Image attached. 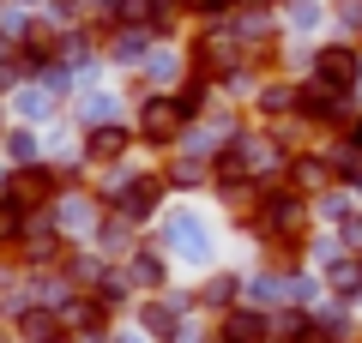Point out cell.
Returning a JSON list of instances; mask_svg holds the SVG:
<instances>
[{
	"mask_svg": "<svg viewBox=\"0 0 362 343\" xmlns=\"http://www.w3.org/2000/svg\"><path fill=\"white\" fill-rule=\"evenodd\" d=\"M290 30H314L320 25V6H314V0H290V18H284Z\"/></svg>",
	"mask_w": 362,
	"mask_h": 343,
	"instance_id": "obj_10",
	"label": "cell"
},
{
	"mask_svg": "<svg viewBox=\"0 0 362 343\" xmlns=\"http://www.w3.org/2000/svg\"><path fill=\"white\" fill-rule=\"evenodd\" d=\"M54 193H61V181H54V169H42V163L13 169V181H6V199H13L25 217H30V211H49Z\"/></svg>",
	"mask_w": 362,
	"mask_h": 343,
	"instance_id": "obj_5",
	"label": "cell"
},
{
	"mask_svg": "<svg viewBox=\"0 0 362 343\" xmlns=\"http://www.w3.org/2000/svg\"><path fill=\"white\" fill-rule=\"evenodd\" d=\"M211 343H235V337H218V331H211Z\"/></svg>",
	"mask_w": 362,
	"mask_h": 343,
	"instance_id": "obj_11",
	"label": "cell"
},
{
	"mask_svg": "<svg viewBox=\"0 0 362 343\" xmlns=\"http://www.w3.org/2000/svg\"><path fill=\"white\" fill-rule=\"evenodd\" d=\"M13 325L25 343H66L73 337V325H66L61 307H30V301H13Z\"/></svg>",
	"mask_w": 362,
	"mask_h": 343,
	"instance_id": "obj_6",
	"label": "cell"
},
{
	"mask_svg": "<svg viewBox=\"0 0 362 343\" xmlns=\"http://www.w3.org/2000/svg\"><path fill=\"white\" fill-rule=\"evenodd\" d=\"M308 78L350 102V97L362 90V49H356V42H320L314 61H308Z\"/></svg>",
	"mask_w": 362,
	"mask_h": 343,
	"instance_id": "obj_1",
	"label": "cell"
},
{
	"mask_svg": "<svg viewBox=\"0 0 362 343\" xmlns=\"http://www.w3.org/2000/svg\"><path fill=\"white\" fill-rule=\"evenodd\" d=\"M230 6H235V0H181V13H187V18H206V25H218Z\"/></svg>",
	"mask_w": 362,
	"mask_h": 343,
	"instance_id": "obj_9",
	"label": "cell"
},
{
	"mask_svg": "<svg viewBox=\"0 0 362 343\" xmlns=\"http://www.w3.org/2000/svg\"><path fill=\"white\" fill-rule=\"evenodd\" d=\"M163 199H169V181H163V169H145V175H127V181H121V193H115V211L127 217V223H151V217L163 211Z\"/></svg>",
	"mask_w": 362,
	"mask_h": 343,
	"instance_id": "obj_2",
	"label": "cell"
},
{
	"mask_svg": "<svg viewBox=\"0 0 362 343\" xmlns=\"http://www.w3.org/2000/svg\"><path fill=\"white\" fill-rule=\"evenodd\" d=\"M187 307H194V295L187 301H175V295H145L139 301V331L151 343H187Z\"/></svg>",
	"mask_w": 362,
	"mask_h": 343,
	"instance_id": "obj_3",
	"label": "cell"
},
{
	"mask_svg": "<svg viewBox=\"0 0 362 343\" xmlns=\"http://www.w3.org/2000/svg\"><path fill=\"white\" fill-rule=\"evenodd\" d=\"M181 133H187V114H181L175 90H169V97H145V109H139V139L151 145V151H163V145H175Z\"/></svg>",
	"mask_w": 362,
	"mask_h": 343,
	"instance_id": "obj_4",
	"label": "cell"
},
{
	"mask_svg": "<svg viewBox=\"0 0 362 343\" xmlns=\"http://www.w3.org/2000/svg\"><path fill=\"white\" fill-rule=\"evenodd\" d=\"M127 145H133L127 127H115V121H97V127H90V139H85V157H90L97 169H109V163H121V157H127Z\"/></svg>",
	"mask_w": 362,
	"mask_h": 343,
	"instance_id": "obj_7",
	"label": "cell"
},
{
	"mask_svg": "<svg viewBox=\"0 0 362 343\" xmlns=\"http://www.w3.org/2000/svg\"><path fill=\"white\" fill-rule=\"evenodd\" d=\"M121 271H127V283H133V289H145V295H163V283H169L163 253H151V247H133Z\"/></svg>",
	"mask_w": 362,
	"mask_h": 343,
	"instance_id": "obj_8",
	"label": "cell"
},
{
	"mask_svg": "<svg viewBox=\"0 0 362 343\" xmlns=\"http://www.w3.org/2000/svg\"><path fill=\"white\" fill-rule=\"evenodd\" d=\"M356 259H362V247H356Z\"/></svg>",
	"mask_w": 362,
	"mask_h": 343,
	"instance_id": "obj_12",
	"label": "cell"
}]
</instances>
